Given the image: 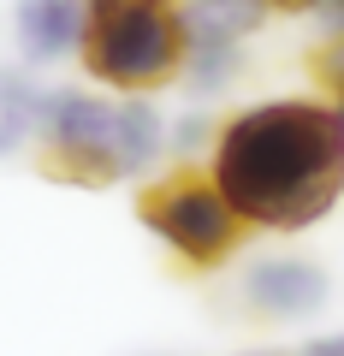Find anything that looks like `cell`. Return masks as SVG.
Returning <instances> with one entry per match:
<instances>
[{
	"instance_id": "obj_1",
	"label": "cell",
	"mask_w": 344,
	"mask_h": 356,
	"mask_svg": "<svg viewBox=\"0 0 344 356\" xmlns=\"http://www.w3.org/2000/svg\"><path fill=\"white\" fill-rule=\"evenodd\" d=\"M208 178L243 226L309 232L344 202V119L315 95H273L238 107L214 131Z\"/></svg>"
},
{
	"instance_id": "obj_2",
	"label": "cell",
	"mask_w": 344,
	"mask_h": 356,
	"mask_svg": "<svg viewBox=\"0 0 344 356\" xmlns=\"http://www.w3.org/2000/svg\"><path fill=\"white\" fill-rule=\"evenodd\" d=\"M83 72L107 95H154L184 77V6L179 0H90Z\"/></svg>"
},
{
	"instance_id": "obj_3",
	"label": "cell",
	"mask_w": 344,
	"mask_h": 356,
	"mask_svg": "<svg viewBox=\"0 0 344 356\" xmlns=\"http://www.w3.org/2000/svg\"><path fill=\"white\" fill-rule=\"evenodd\" d=\"M137 220L179 255L190 273H214L243 238L238 208L220 196V184L208 172H190V166L154 178L149 191L137 196Z\"/></svg>"
},
{
	"instance_id": "obj_4",
	"label": "cell",
	"mask_w": 344,
	"mask_h": 356,
	"mask_svg": "<svg viewBox=\"0 0 344 356\" xmlns=\"http://www.w3.org/2000/svg\"><path fill=\"white\" fill-rule=\"evenodd\" d=\"M113 125H119V95L101 89H42L36 107V137H42V166L65 184H113L119 172V149H113Z\"/></svg>"
},
{
	"instance_id": "obj_5",
	"label": "cell",
	"mask_w": 344,
	"mask_h": 356,
	"mask_svg": "<svg viewBox=\"0 0 344 356\" xmlns=\"http://www.w3.org/2000/svg\"><path fill=\"white\" fill-rule=\"evenodd\" d=\"M238 291H243V309L255 321L291 327V321H309V315L327 309L332 280H327V267L309 261V255H261V261L243 267Z\"/></svg>"
},
{
	"instance_id": "obj_6",
	"label": "cell",
	"mask_w": 344,
	"mask_h": 356,
	"mask_svg": "<svg viewBox=\"0 0 344 356\" xmlns=\"http://www.w3.org/2000/svg\"><path fill=\"white\" fill-rule=\"evenodd\" d=\"M83 18H90V0H18L13 6L18 54L30 65L77 60V48H83Z\"/></svg>"
},
{
	"instance_id": "obj_7",
	"label": "cell",
	"mask_w": 344,
	"mask_h": 356,
	"mask_svg": "<svg viewBox=\"0 0 344 356\" xmlns=\"http://www.w3.org/2000/svg\"><path fill=\"white\" fill-rule=\"evenodd\" d=\"M113 149H119V172H149L166 154V119L149 95H119V125H113Z\"/></svg>"
},
{
	"instance_id": "obj_8",
	"label": "cell",
	"mask_w": 344,
	"mask_h": 356,
	"mask_svg": "<svg viewBox=\"0 0 344 356\" xmlns=\"http://www.w3.org/2000/svg\"><path fill=\"white\" fill-rule=\"evenodd\" d=\"M36 107H42V83L30 72H18V65H0V113L36 119Z\"/></svg>"
},
{
	"instance_id": "obj_9",
	"label": "cell",
	"mask_w": 344,
	"mask_h": 356,
	"mask_svg": "<svg viewBox=\"0 0 344 356\" xmlns=\"http://www.w3.org/2000/svg\"><path fill=\"white\" fill-rule=\"evenodd\" d=\"M30 137H36V119H24V113H0V161H6V154H18Z\"/></svg>"
},
{
	"instance_id": "obj_10",
	"label": "cell",
	"mask_w": 344,
	"mask_h": 356,
	"mask_svg": "<svg viewBox=\"0 0 344 356\" xmlns=\"http://www.w3.org/2000/svg\"><path fill=\"white\" fill-rule=\"evenodd\" d=\"M297 356H344V332H320V339H309Z\"/></svg>"
},
{
	"instance_id": "obj_11",
	"label": "cell",
	"mask_w": 344,
	"mask_h": 356,
	"mask_svg": "<svg viewBox=\"0 0 344 356\" xmlns=\"http://www.w3.org/2000/svg\"><path fill=\"white\" fill-rule=\"evenodd\" d=\"M268 13H315V6H327V0H261Z\"/></svg>"
},
{
	"instance_id": "obj_12",
	"label": "cell",
	"mask_w": 344,
	"mask_h": 356,
	"mask_svg": "<svg viewBox=\"0 0 344 356\" xmlns=\"http://www.w3.org/2000/svg\"><path fill=\"white\" fill-rule=\"evenodd\" d=\"M332 107H338V119H344V89H338V95H332Z\"/></svg>"
}]
</instances>
